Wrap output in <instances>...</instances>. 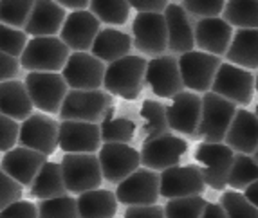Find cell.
<instances>
[{"mask_svg":"<svg viewBox=\"0 0 258 218\" xmlns=\"http://www.w3.org/2000/svg\"><path fill=\"white\" fill-rule=\"evenodd\" d=\"M148 61L139 54L123 56L112 61L105 68L103 89L110 96H119L123 99H136L141 94L145 85V72Z\"/></svg>","mask_w":258,"mask_h":218,"instance_id":"cell-1","label":"cell"},{"mask_svg":"<svg viewBox=\"0 0 258 218\" xmlns=\"http://www.w3.org/2000/svg\"><path fill=\"white\" fill-rule=\"evenodd\" d=\"M69 56L71 49L60 36H35L27 40L18 61L27 72H61Z\"/></svg>","mask_w":258,"mask_h":218,"instance_id":"cell-2","label":"cell"},{"mask_svg":"<svg viewBox=\"0 0 258 218\" xmlns=\"http://www.w3.org/2000/svg\"><path fill=\"white\" fill-rule=\"evenodd\" d=\"M112 108V96L107 90L71 89L58 112L61 121H85L99 124Z\"/></svg>","mask_w":258,"mask_h":218,"instance_id":"cell-3","label":"cell"},{"mask_svg":"<svg viewBox=\"0 0 258 218\" xmlns=\"http://www.w3.org/2000/svg\"><path fill=\"white\" fill-rule=\"evenodd\" d=\"M237 112V105L215 92H204L203 96V110H201V121H199L197 139L204 142H224V137L228 132L233 116Z\"/></svg>","mask_w":258,"mask_h":218,"instance_id":"cell-4","label":"cell"},{"mask_svg":"<svg viewBox=\"0 0 258 218\" xmlns=\"http://www.w3.org/2000/svg\"><path fill=\"white\" fill-rule=\"evenodd\" d=\"M60 168L65 188L71 195H82L91 189H98L103 182L96 154H65L60 161Z\"/></svg>","mask_w":258,"mask_h":218,"instance_id":"cell-5","label":"cell"},{"mask_svg":"<svg viewBox=\"0 0 258 218\" xmlns=\"http://www.w3.org/2000/svg\"><path fill=\"white\" fill-rule=\"evenodd\" d=\"M33 107L43 114L56 116L61 108L69 87L60 72H29L24 80Z\"/></svg>","mask_w":258,"mask_h":218,"instance_id":"cell-6","label":"cell"},{"mask_svg":"<svg viewBox=\"0 0 258 218\" xmlns=\"http://www.w3.org/2000/svg\"><path fill=\"white\" fill-rule=\"evenodd\" d=\"M188 150V142L175 133H161L155 137H145L141 144V157L143 168L154 171H164L168 168L179 166L182 155Z\"/></svg>","mask_w":258,"mask_h":218,"instance_id":"cell-7","label":"cell"},{"mask_svg":"<svg viewBox=\"0 0 258 218\" xmlns=\"http://www.w3.org/2000/svg\"><path fill=\"white\" fill-rule=\"evenodd\" d=\"M177 60H179V70H181L184 89H189V92H197V94L210 92L213 78L222 63L219 56L194 49L177 56Z\"/></svg>","mask_w":258,"mask_h":218,"instance_id":"cell-8","label":"cell"},{"mask_svg":"<svg viewBox=\"0 0 258 218\" xmlns=\"http://www.w3.org/2000/svg\"><path fill=\"white\" fill-rule=\"evenodd\" d=\"M58 130H60V123L54 117L43 112H33L20 124L18 146H26L47 157L54 154L58 148Z\"/></svg>","mask_w":258,"mask_h":218,"instance_id":"cell-9","label":"cell"},{"mask_svg":"<svg viewBox=\"0 0 258 218\" xmlns=\"http://www.w3.org/2000/svg\"><path fill=\"white\" fill-rule=\"evenodd\" d=\"M235 152L224 142H201L195 150V161L203 166V177L206 186L222 191L228 186V175L231 170Z\"/></svg>","mask_w":258,"mask_h":218,"instance_id":"cell-10","label":"cell"},{"mask_svg":"<svg viewBox=\"0 0 258 218\" xmlns=\"http://www.w3.org/2000/svg\"><path fill=\"white\" fill-rule=\"evenodd\" d=\"M210 90L235 105H249L254 96V76L251 70L226 61L220 63Z\"/></svg>","mask_w":258,"mask_h":218,"instance_id":"cell-11","label":"cell"},{"mask_svg":"<svg viewBox=\"0 0 258 218\" xmlns=\"http://www.w3.org/2000/svg\"><path fill=\"white\" fill-rule=\"evenodd\" d=\"M105 63L91 52H71L61 68V76L69 89L96 90L103 87Z\"/></svg>","mask_w":258,"mask_h":218,"instance_id":"cell-12","label":"cell"},{"mask_svg":"<svg viewBox=\"0 0 258 218\" xmlns=\"http://www.w3.org/2000/svg\"><path fill=\"white\" fill-rule=\"evenodd\" d=\"M159 171L138 168L125 180H121L116 189V198L125 205H152L159 198Z\"/></svg>","mask_w":258,"mask_h":218,"instance_id":"cell-13","label":"cell"},{"mask_svg":"<svg viewBox=\"0 0 258 218\" xmlns=\"http://www.w3.org/2000/svg\"><path fill=\"white\" fill-rule=\"evenodd\" d=\"M134 47L147 56H161L168 51L166 22L163 13H138L132 24Z\"/></svg>","mask_w":258,"mask_h":218,"instance_id":"cell-14","label":"cell"},{"mask_svg":"<svg viewBox=\"0 0 258 218\" xmlns=\"http://www.w3.org/2000/svg\"><path fill=\"white\" fill-rule=\"evenodd\" d=\"M145 82L150 85L155 96H159L163 99H172L175 94L182 92L184 85H182L177 56L164 52V54L148 60Z\"/></svg>","mask_w":258,"mask_h":218,"instance_id":"cell-15","label":"cell"},{"mask_svg":"<svg viewBox=\"0 0 258 218\" xmlns=\"http://www.w3.org/2000/svg\"><path fill=\"white\" fill-rule=\"evenodd\" d=\"M101 175L110 184H119L130 173L141 168L139 152L128 144H103L98 150Z\"/></svg>","mask_w":258,"mask_h":218,"instance_id":"cell-16","label":"cell"},{"mask_svg":"<svg viewBox=\"0 0 258 218\" xmlns=\"http://www.w3.org/2000/svg\"><path fill=\"white\" fill-rule=\"evenodd\" d=\"M201 110H203V96L182 90L173 96L172 103L166 107L168 128L182 135L195 137L201 121Z\"/></svg>","mask_w":258,"mask_h":218,"instance_id":"cell-17","label":"cell"},{"mask_svg":"<svg viewBox=\"0 0 258 218\" xmlns=\"http://www.w3.org/2000/svg\"><path fill=\"white\" fill-rule=\"evenodd\" d=\"M99 29L101 22L89 9L71 11L60 29V40L73 52H87L91 51Z\"/></svg>","mask_w":258,"mask_h":218,"instance_id":"cell-18","label":"cell"},{"mask_svg":"<svg viewBox=\"0 0 258 218\" xmlns=\"http://www.w3.org/2000/svg\"><path fill=\"white\" fill-rule=\"evenodd\" d=\"M206 188L203 171L199 166H173L161 171L159 197L181 198L201 195Z\"/></svg>","mask_w":258,"mask_h":218,"instance_id":"cell-19","label":"cell"},{"mask_svg":"<svg viewBox=\"0 0 258 218\" xmlns=\"http://www.w3.org/2000/svg\"><path fill=\"white\" fill-rule=\"evenodd\" d=\"M58 146L65 154H96L101 148L99 124L85 121H61Z\"/></svg>","mask_w":258,"mask_h":218,"instance_id":"cell-20","label":"cell"},{"mask_svg":"<svg viewBox=\"0 0 258 218\" xmlns=\"http://www.w3.org/2000/svg\"><path fill=\"white\" fill-rule=\"evenodd\" d=\"M195 47L213 56L226 54L233 38V27L222 17L199 18L194 24Z\"/></svg>","mask_w":258,"mask_h":218,"instance_id":"cell-21","label":"cell"},{"mask_svg":"<svg viewBox=\"0 0 258 218\" xmlns=\"http://www.w3.org/2000/svg\"><path fill=\"white\" fill-rule=\"evenodd\" d=\"M164 22H166V34H168V51L170 54L181 56L184 52L194 51L195 38H194V24L191 18L184 11L181 4H168L163 11Z\"/></svg>","mask_w":258,"mask_h":218,"instance_id":"cell-22","label":"cell"},{"mask_svg":"<svg viewBox=\"0 0 258 218\" xmlns=\"http://www.w3.org/2000/svg\"><path fill=\"white\" fill-rule=\"evenodd\" d=\"M45 161L47 157L43 154H38L26 146H13L0 161V170L6 171L20 186H29Z\"/></svg>","mask_w":258,"mask_h":218,"instance_id":"cell-23","label":"cell"},{"mask_svg":"<svg viewBox=\"0 0 258 218\" xmlns=\"http://www.w3.org/2000/svg\"><path fill=\"white\" fill-rule=\"evenodd\" d=\"M65 9L54 0H35L24 33L31 38L35 36H58L65 22Z\"/></svg>","mask_w":258,"mask_h":218,"instance_id":"cell-24","label":"cell"},{"mask_svg":"<svg viewBox=\"0 0 258 218\" xmlns=\"http://www.w3.org/2000/svg\"><path fill=\"white\" fill-rule=\"evenodd\" d=\"M224 144L237 154L253 155L258 146V117L245 108H237L229 124Z\"/></svg>","mask_w":258,"mask_h":218,"instance_id":"cell-25","label":"cell"},{"mask_svg":"<svg viewBox=\"0 0 258 218\" xmlns=\"http://www.w3.org/2000/svg\"><path fill=\"white\" fill-rule=\"evenodd\" d=\"M33 103L27 94V89L20 80L0 82V114L15 121H24L33 114Z\"/></svg>","mask_w":258,"mask_h":218,"instance_id":"cell-26","label":"cell"},{"mask_svg":"<svg viewBox=\"0 0 258 218\" xmlns=\"http://www.w3.org/2000/svg\"><path fill=\"white\" fill-rule=\"evenodd\" d=\"M130 51H132L130 34L117 31L116 27H105V29H99V33L96 34L94 43L89 52L103 63H112L123 56H128Z\"/></svg>","mask_w":258,"mask_h":218,"instance_id":"cell-27","label":"cell"},{"mask_svg":"<svg viewBox=\"0 0 258 218\" xmlns=\"http://www.w3.org/2000/svg\"><path fill=\"white\" fill-rule=\"evenodd\" d=\"M226 60L245 70L258 68V29H238L233 34Z\"/></svg>","mask_w":258,"mask_h":218,"instance_id":"cell-28","label":"cell"},{"mask_svg":"<svg viewBox=\"0 0 258 218\" xmlns=\"http://www.w3.org/2000/svg\"><path fill=\"white\" fill-rule=\"evenodd\" d=\"M78 218H114L117 213L116 193L110 189H91L76 197Z\"/></svg>","mask_w":258,"mask_h":218,"instance_id":"cell-29","label":"cell"},{"mask_svg":"<svg viewBox=\"0 0 258 218\" xmlns=\"http://www.w3.org/2000/svg\"><path fill=\"white\" fill-rule=\"evenodd\" d=\"M27 188H29V197L38 198V200L69 195L65 188L60 163H51V161H45V164L40 168V171Z\"/></svg>","mask_w":258,"mask_h":218,"instance_id":"cell-30","label":"cell"},{"mask_svg":"<svg viewBox=\"0 0 258 218\" xmlns=\"http://www.w3.org/2000/svg\"><path fill=\"white\" fill-rule=\"evenodd\" d=\"M136 123L128 117H116L114 107L99 123V135L103 144H128L136 135Z\"/></svg>","mask_w":258,"mask_h":218,"instance_id":"cell-31","label":"cell"},{"mask_svg":"<svg viewBox=\"0 0 258 218\" xmlns=\"http://www.w3.org/2000/svg\"><path fill=\"white\" fill-rule=\"evenodd\" d=\"M222 18L237 29H258V0H226Z\"/></svg>","mask_w":258,"mask_h":218,"instance_id":"cell-32","label":"cell"},{"mask_svg":"<svg viewBox=\"0 0 258 218\" xmlns=\"http://www.w3.org/2000/svg\"><path fill=\"white\" fill-rule=\"evenodd\" d=\"M89 11L107 26H123L130 17V6L126 0H91Z\"/></svg>","mask_w":258,"mask_h":218,"instance_id":"cell-33","label":"cell"},{"mask_svg":"<svg viewBox=\"0 0 258 218\" xmlns=\"http://www.w3.org/2000/svg\"><path fill=\"white\" fill-rule=\"evenodd\" d=\"M141 119H143V132L145 137H155L161 133H168V119H166V107L155 99H145L141 105Z\"/></svg>","mask_w":258,"mask_h":218,"instance_id":"cell-34","label":"cell"},{"mask_svg":"<svg viewBox=\"0 0 258 218\" xmlns=\"http://www.w3.org/2000/svg\"><path fill=\"white\" fill-rule=\"evenodd\" d=\"M258 179V164L253 159V155L235 154L233 157L231 170L228 175V186L237 189H245L251 182Z\"/></svg>","mask_w":258,"mask_h":218,"instance_id":"cell-35","label":"cell"},{"mask_svg":"<svg viewBox=\"0 0 258 218\" xmlns=\"http://www.w3.org/2000/svg\"><path fill=\"white\" fill-rule=\"evenodd\" d=\"M33 4L35 0H0V24L24 31Z\"/></svg>","mask_w":258,"mask_h":218,"instance_id":"cell-36","label":"cell"},{"mask_svg":"<svg viewBox=\"0 0 258 218\" xmlns=\"http://www.w3.org/2000/svg\"><path fill=\"white\" fill-rule=\"evenodd\" d=\"M206 204V198L195 195V197L170 198L163 209L166 218H203Z\"/></svg>","mask_w":258,"mask_h":218,"instance_id":"cell-37","label":"cell"},{"mask_svg":"<svg viewBox=\"0 0 258 218\" xmlns=\"http://www.w3.org/2000/svg\"><path fill=\"white\" fill-rule=\"evenodd\" d=\"M36 211L38 218H78L76 198L71 195L40 200Z\"/></svg>","mask_w":258,"mask_h":218,"instance_id":"cell-38","label":"cell"},{"mask_svg":"<svg viewBox=\"0 0 258 218\" xmlns=\"http://www.w3.org/2000/svg\"><path fill=\"white\" fill-rule=\"evenodd\" d=\"M220 205L228 218H258V209L240 191H226L220 197Z\"/></svg>","mask_w":258,"mask_h":218,"instance_id":"cell-39","label":"cell"},{"mask_svg":"<svg viewBox=\"0 0 258 218\" xmlns=\"http://www.w3.org/2000/svg\"><path fill=\"white\" fill-rule=\"evenodd\" d=\"M27 36L22 29H15L6 24H0V51L6 54L13 56V58H20L27 45Z\"/></svg>","mask_w":258,"mask_h":218,"instance_id":"cell-40","label":"cell"},{"mask_svg":"<svg viewBox=\"0 0 258 218\" xmlns=\"http://www.w3.org/2000/svg\"><path fill=\"white\" fill-rule=\"evenodd\" d=\"M181 6L188 15L199 18H210L222 15L226 0H182Z\"/></svg>","mask_w":258,"mask_h":218,"instance_id":"cell-41","label":"cell"},{"mask_svg":"<svg viewBox=\"0 0 258 218\" xmlns=\"http://www.w3.org/2000/svg\"><path fill=\"white\" fill-rule=\"evenodd\" d=\"M22 195H24V186H20L6 171L0 170V211L9 204L20 200Z\"/></svg>","mask_w":258,"mask_h":218,"instance_id":"cell-42","label":"cell"},{"mask_svg":"<svg viewBox=\"0 0 258 218\" xmlns=\"http://www.w3.org/2000/svg\"><path fill=\"white\" fill-rule=\"evenodd\" d=\"M20 123L0 114V152H8L18 142Z\"/></svg>","mask_w":258,"mask_h":218,"instance_id":"cell-43","label":"cell"},{"mask_svg":"<svg viewBox=\"0 0 258 218\" xmlns=\"http://www.w3.org/2000/svg\"><path fill=\"white\" fill-rule=\"evenodd\" d=\"M0 218H38V211H36V204L20 198L0 211Z\"/></svg>","mask_w":258,"mask_h":218,"instance_id":"cell-44","label":"cell"},{"mask_svg":"<svg viewBox=\"0 0 258 218\" xmlns=\"http://www.w3.org/2000/svg\"><path fill=\"white\" fill-rule=\"evenodd\" d=\"M123 218H166L161 205H128Z\"/></svg>","mask_w":258,"mask_h":218,"instance_id":"cell-45","label":"cell"},{"mask_svg":"<svg viewBox=\"0 0 258 218\" xmlns=\"http://www.w3.org/2000/svg\"><path fill=\"white\" fill-rule=\"evenodd\" d=\"M20 72V61L18 58L6 54L0 51V82H8V80H15Z\"/></svg>","mask_w":258,"mask_h":218,"instance_id":"cell-46","label":"cell"},{"mask_svg":"<svg viewBox=\"0 0 258 218\" xmlns=\"http://www.w3.org/2000/svg\"><path fill=\"white\" fill-rule=\"evenodd\" d=\"M138 13H163L170 0H126Z\"/></svg>","mask_w":258,"mask_h":218,"instance_id":"cell-47","label":"cell"},{"mask_svg":"<svg viewBox=\"0 0 258 218\" xmlns=\"http://www.w3.org/2000/svg\"><path fill=\"white\" fill-rule=\"evenodd\" d=\"M203 218H228V216H226L222 205L219 202H208L206 207H204Z\"/></svg>","mask_w":258,"mask_h":218,"instance_id":"cell-48","label":"cell"},{"mask_svg":"<svg viewBox=\"0 0 258 218\" xmlns=\"http://www.w3.org/2000/svg\"><path fill=\"white\" fill-rule=\"evenodd\" d=\"M54 2L60 4L63 9H71V11H82L91 4V0H54Z\"/></svg>","mask_w":258,"mask_h":218,"instance_id":"cell-49","label":"cell"},{"mask_svg":"<svg viewBox=\"0 0 258 218\" xmlns=\"http://www.w3.org/2000/svg\"><path fill=\"white\" fill-rule=\"evenodd\" d=\"M244 197L258 209V179L254 180V182H251V184L244 189Z\"/></svg>","mask_w":258,"mask_h":218,"instance_id":"cell-50","label":"cell"},{"mask_svg":"<svg viewBox=\"0 0 258 218\" xmlns=\"http://www.w3.org/2000/svg\"><path fill=\"white\" fill-rule=\"evenodd\" d=\"M253 159L256 161V164H258V146H256V150L253 152Z\"/></svg>","mask_w":258,"mask_h":218,"instance_id":"cell-51","label":"cell"},{"mask_svg":"<svg viewBox=\"0 0 258 218\" xmlns=\"http://www.w3.org/2000/svg\"><path fill=\"white\" fill-rule=\"evenodd\" d=\"M254 90L258 92V74H256V78H254Z\"/></svg>","mask_w":258,"mask_h":218,"instance_id":"cell-52","label":"cell"},{"mask_svg":"<svg viewBox=\"0 0 258 218\" xmlns=\"http://www.w3.org/2000/svg\"><path fill=\"white\" fill-rule=\"evenodd\" d=\"M254 116L258 117V103H256V110H254Z\"/></svg>","mask_w":258,"mask_h":218,"instance_id":"cell-53","label":"cell"}]
</instances>
